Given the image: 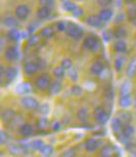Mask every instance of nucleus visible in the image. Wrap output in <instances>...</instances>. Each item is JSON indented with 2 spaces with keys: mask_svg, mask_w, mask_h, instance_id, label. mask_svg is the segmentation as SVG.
<instances>
[{
  "mask_svg": "<svg viewBox=\"0 0 136 157\" xmlns=\"http://www.w3.org/2000/svg\"><path fill=\"white\" fill-rule=\"evenodd\" d=\"M76 156V150L74 148H70V149L66 150L63 153L61 157H75Z\"/></svg>",
  "mask_w": 136,
  "mask_h": 157,
  "instance_id": "41",
  "label": "nucleus"
},
{
  "mask_svg": "<svg viewBox=\"0 0 136 157\" xmlns=\"http://www.w3.org/2000/svg\"><path fill=\"white\" fill-rule=\"evenodd\" d=\"M66 34L69 37L72 38V39L79 40L83 37L84 31H83V29L80 27L79 25H77V24L73 22H68L67 28H66Z\"/></svg>",
  "mask_w": 136,
  "mask_h": 157,
  "instance_id": "1",
  "label": "nucleus"
},
{
  "mask_svg": "<svg viewBox=\"0 0 136 157\" xmlns=\"http://www.w3.org/2000/svg\"><path fill=\"white\" fill-rule=\"evenodd\" d=\"M114 50L116 52H119V54H123L127 50V44L125 41L123 40H118L115 42L114 44Z\"/></svg>",
  "mask_w": 136,
  "mask_h": 157,
  "instance_id": "28",
  "label": "nucleus"
},
{
  "mask_svg": "<svg viewBox=\"0 0 136 157\" xmlns=\"http://www.w3.org/2000/svg\"><path fill=\"white\" fill-rule=\"evenodd\" d=\"M114 36V32L113 31H108V30H106L103 32V34H102V37H103V39H105V41H111L112 39V37Z\"/></svg>",
  "mask_w": 136,
  "mask_h": 157,
  "instance_id": "43",
  "label": "nucleus"
},
{
  "mask_svg": "<svg viewBox=\"0 0 136 157\" xmlns=\"http://www.w3.org/2000/svg\"><path fill=\"white\" fill-rule=\"evenodd\" d=\"M20 134L23 136V137H29L33 134L34 132V127L32 124L30 123H24L20 126Z\"/></svg>",
  "mask_w": 136,
  "mask_h": 157,
  "instance_id": "14",
  "label": "nucleus"
},
{
  "mask_svg": "<svg viewBox=\"0 0 136 157\" xmlns=\"http://www.w3.org/2000/svg\"><path fill=\"white\" fill-rule=\"evenodd\" d=\"M2 24H3L5 27L13 29L19 25V22H17V19H16V17L7 16V17H4L3 19H2Z\"/></svg>",
  "mask_w": 136,
  "mask_h": 157,
  "instance_id": "16",
  "label": "nucleus"
},
{
  "mask_svg": "<svg viewBox=\"0 0 136 157\" xmlns=\"http://www.w3.org/2000/svg\"><path fill=\"white\" fill-rule=\"evenodd\" d=\"M38 70H39V67H38L36 62L28 61L24 64V72H25L28 76L34 75L35 73H37Z\"/></svg>",
  "mask_w": 136,
  "mask_h": 157,
  "instance_id": "10",
  "label": "nucleus"
},
{
  "mask_svg": "<svg viewBox=\"0 0 136 157\" xmlns=\"http://www.w3.org/2000/svg\"><path fill=\"white\" fill-rule=\"evenodd\" d=\"M115 155V149L112 145H105L101 148L99 153L100 157H114Z\"/></svg>",
  "mask_w": 136,
  "mask_h": 157,
  "instance_id": "19",
  "label": "nucleus"
},
{
  "mask_svg": "<svg viewBox=\"0 0 136 157\" xmlns=\"http://www.w3.org/2000/svg\"><path fill=\"white\" fill-rule=\"evenodd\" d=\"M39 5L42 7H48V8H53L54 6V0H38Z\"/></svg>",
  "mask_w": 136,
  "mask_h": 157,
  "instance_id": "39",
  "label": "nucleus"
},
{
  "mask_svg": "<svg viewBox=\"0 0 136 157\" xmlns=\"http://www.w3.org/2000/svg\"><path fill=\"white\" fill-rule=\"evenodd\" d=\"M14 13L17 20L25 21L28 19L29 14H30V8L26 4H19L14 10Z\"/></svg>",
  "mask_w": 136,
  "mask_h": 157,
  "instance_id": "4",
  "label": "nucleus"
},
{
  "mask_svg": "<svg viewBox=\"0 0 136 157\" xmlns=\"http://www.w3.org/2000/svg\"><path fill=\"white\" fill-rule=\"evenodd\" d=\"M132 90V83L130 81H124L122 85L120 87V96L123 97V96H129L130 93Z\"/></svg>",
  "mask_w": 136,
  "mask_h": 157,
  "instance_id": "20",
  "label": "nucleus"
},
{
  "mask_svg": "<svg viewBox=\"0 0 136 157\" xmlns=\"http://www.w3.org/2000/svg\"><path fill=\"white\" fill-rule=\"evenodd\" d=\"M125 62H126V58L124 57L123 55L117 56V57L115 58V61H114V65H115V69H116V71L119 72V71L122 70Z\"/></svg>",
  "mask_w": 136,
  "mask_h": 157,
  "instance_id": "27",
  "label": "nucleus"
},
{
  "mask_svg": "<svg viewBox=\"0 0 136 157\" xmlns=\"http://www.w3.org/2000/svg\"><path fill=\"white\" fill-rule=\"evenodd\" d=\"M50 94H57L61 90V82L58 80H53L50 82L48 87Z\"/></svg>",
  "mask_w": 136,
  "mask_h": 157,
  "instance_id": "21",
  "label": "nucleus"
},
{
  "mask_svg": "<svg viewBox=\"0 0 136 157\" xmlns=\"http://www.w3.org/2000/svg\"><path fill=\"white\" fill-rule=\"evenodd\" d=\"M134 106L136 107V99H135V101H134Z\"/></svg>",
  "mask_w": 136,
  "mask_h": 157,
  "instance_id": "53",
  "label": "nucleus"
},
{
  "mask_svg": "<svg viewBox=\"0 0 136 157\" xmlns=\"http://www.w3.org/2000/svg\"><path fill=\"white\" fill-rule=\"evenodd\" d=\"M77 117H78V119L81 122H86L88 118H89V111H88V109L85 107L80 108L78 112H77Z\"/></svg>",
  "mask_w": 136,
  "mask_h": 157,
  "instance_id": "22",
  "label": "nucleus"
},
{
  "mask_svg": "<svg viewBox=\"0 0 136 157\" xmlns=\"http://www.w3.org/2000/svg\"><path fill=\"white\" fill-rule=\"evenodd\" d=\"M17 74V68H14V67H8V68H6V69H5L4 77H5V79H6L7 81H11V80H13V79L16 78Z\"/></svg>",
  "mask_w": 136,
  "mask_h": 157,
  "instance_id": "25",
  "label": "nucleus"
},
{
  "mask_svg": "<svg viewBox=\"0 0 136 157\" xmlns=\"http://www.w3.org/2000/svg\"><path fill=\"white\" fill-rule=\"evenodd\" d=\"M19 93L20 94H27L29 91H31V85L27 82H24V83L17 85V90Z\"/></svg>",
  "mask_w": 136,
  "mask_h": 157,
  "instance_id": "38",
  "label": "nucleus"
},
{
  "mask_svg": "<svg viewBox=\"0 0 136 157\" xmlns=\"http://www.w3.org/2000/svg\"><path fill=\"white\" fill-rule=\"evenodd\" d=\"M36 63L38 65V67H39V69H43V68L46 67V63L43 59H38V60L36 61Z\"/></svg>",
  "mask_w": 136,
  "mask_h": 157,
  "instance_id": "51",
  "label": "nucleus"
},
{
  "mask_svg": "<svg viewBox=\"0 0 136 157\" xmlns=\"http://www.w3.org/2000/svg\"><path fill=\"white\" fill-rule=\"evenodd\" d=\"M126 1H128V2H131V1H133V0H126Z\"/></svg>",
  "mask_w": 136,
  "mask_h": 157,
  "instance_id": "54",
  "label": "nucleus"
},
{
  "mask_svg": "<svg viewBox=\"0 0 136 157\" xmlns=\"http://www.w3.org/2000/svg\"><path fill=\"white\" fill-rule=\"evenodd\" d=\"M4 56H5V59L9 62H14L17 60H19L20 58V52L17 49V46L14 45H10L8 46L4 52Z\"/></svg>",
  "mask_w": 136,
  "mask_h": 157,
  "instance_id": "5",
  "label": "nucleus"
},
{
  "mask_svg": "<svg viewBox=\"0 0 136 157\" xmlns=\"http://www.w3.org/2000/svg\"><path fill=\"white\" fill-rule=\"evenodd\" d=\"M22 104L23 106L27 109H30V110H35L39 107V104H38V101L33 97L30 96H25L23 97L22 99Z\"/></svg>",
  "mask_w": 136,
  "mask_h": 157,
  "instance_id": "7",
  "label": "nucleus"
},
{
  "mask_svg": "<svg viewBox=\"0 0 136 157\" xmlns=\"http://www.w3.org/2000/svg\"><path fill=\"white\" fill-rule=\"evenodd\" d=\"M69 76L73 81H76L77 79H78V74H77V71L75 69H70L69 70Z\"/></svg>",
  "mask_w": 136,
  "mask_h": 157,
  "instance_id": "47",
  "label": "nucleus"
},
{
  "mask_svg": "<svg viewBox=\"0 0 136 157\" xmlns=\"http://www.w3.org/2000/svg\"><path fill=\"white\" fill-rule=\"evenodd\" d=\"M94 118L99 124H105L108 122V115L105 112V110L101 107H96L94 109Z\"/></svg>",
  "mask_w": 136,
  "mask_h": 157,
  "instance_id": "6",
  "label": "nucleus"
},
{
  "mask_svg": "<svg viewBox=\"0 0 136 157\" xmlns=\"http://www.w3.org/2000/svg\"><path fill=\"white\" fill-rule=\"evenodd\" d=\"M14 111L10 108H5L1 112V118L4 122H8V121H13L14 118Z\"/></svg>",
  "mask_w": 136,
  "mask_h": 157,
  "instance_id": "17",
  "label": "nucleus"
},
{
  "mask_svg": "<svg viewBox=\"0 0 136 157\" xmlns=\"http://www.w3.org/2000/svg\"><path fill=\"white\" fill-rule=\"evenodd\" d=\"M72 94H75V96H79V94H82V88L78 85H74L72 87Z\"/></svg>",
  "mask_w": 136,
  "mask_h": 157,
  "instance_id": "49",
  "label": "nucleus"
},
{
  "mask_svg": "<svg viewBox=\"0 0 136 157\" xmlns=\"http://www.w3.org/2000/svg\"><path fill=\"white\" fill-rule=\"evenodd\" d=\"M100 144H101V140H99V139L89 138L85 141L84 147H85V149L87 151H89V152H93V151H95L97 148L100 146Z\"/></svg>",
  "mask_w": 136,
  "mask_h": 157,
  "instance_id": "8",
  "label": "nucleus"
},
{
  "mask_svg": "<svg viewBox=\"0 0 136 157\" xmlns=\"http://www.w3.org/2000/svg\"><path fill=\"white\" fill-rule=\"evenodd\" d=\"M47 125H48V122H47V120L45 118H40V119L37 121V126L41 129L46 128Z\"/></svg>",
  "mask_w": 136,
  "mask_h": 157,
  "instance_id": "42",
  "label": "nucleus"
},
{
  "mask_svg": "<svg viewBox=\"0 0 136 157\" xmlns=\"http://www.w3.org/2000/svg\"><path fill=\"white\" fill-rule=\"evenodd\" d=\"M134 132H135V129H134V127L131 125V124H129V123L128 124H124L123 132H122L123 135H125V136H127V137L131 138V136H133Z\"/></svg>",
  "mask_w": 136,
  "mask_h": 157,
  "instance_id": "34",
  "label": "nucleus"
},
{
  "mask_svg": "<svg viewBox=\"0 0 136 157\" xmlns=\"http://www.w3.org/2000/svg\"><path fill=\"white\" fill-rule=\"evenodd\" d=\"M82 14H83V10H82L81 7H79V6H77L76 10L73 11V16L75 17H80Z\"/></svg>",
  "mask_w": 136,
  "mask_h": 157,
  "instance_id": "50",
  "label": "nucleus"
},
{
  "mask_svg": "<svg viewBox=\"0 0 136 157\" xmlns=\"http://www.w3.org/2000/svg\"><path fill=\"white\" fill-rule=\"evenodd\" d=\"M127 75L129 77H133L136 73V58H132L127 66Z\"/></svg>",
  "mask_w": 136,
  "mask_h": 157,
  "instance_id": "26",
  "label": "nucleus"
},
{
  "mask_svg": "<svg viewBox=\"0 0 136 157\" xmlns=\"http://www.w3.org/2000/svg\"><path fill=\"white\" fill-rule=\"evenodd\" d=\"M7 140H8L7 134L4 132V130H1V132H0V143H1V145L6 143Z\"/></svg>",
  "mask_w": 136,
  "mask_h": 157,
  "instance_id": "46",
  "label": "nucleus"
},
{
  "mask_svg": "<svg viewBox=\"0 0 136 157\" xmlns=\"http://www.w3.org/2000/svg\"><path fill=\"white\" fill-rule=\"evenodd\" d=\"M50 84V77L49 74L43 73L39 75L35 80V86H36L39 90H45L49 87Z\"/></svg>",
  "mask_w": 136,
  "mask_h": 157,
  "instance_id": "2",
  "label": "nucleus"
},
{
  "mask_svg": "<svg viewBox=\"0 0 136 157\" xmlns=\"http://www.w3.org/2000/svg\"><path fill=\"white\" fill-rule=\"evenodd\" d=\"M114 32V37L117 38V39H123V38H125L127 36V29L126 27H124V26H117L116 28L113 30Z\"/></svg>",
  "mask_w": 136,
  "mask_h": 157,
  "instance_id": "18",
  "label": "nucleus"
},
{
  "mask_svg": "<svg viewBox=\"0 0 136 157\" xmlns=\"http://www.w3.org/2000/svg\"><path fill=\"white\" fill-rule=\"evenodd\" d=\"M118 118L122 121L123 124H128L130 121L132 120V115L127 111H124V112H121V113L118 115Z\"/></svg>",
  "mask_w": 136,
  "mask_h": 157,
  "instance_id": "31",
  "label": "nucleus"
},
{
  "mask_svg": "<svg viewBox=\"0 0 136 157\" xmlns=\"http://www.w3.org/2000/svg\"><path fill=\"white\" fill-rule=\"evenodd\" d=\"M132 104V100L130 96H123L120 97L119 99V105L121 108H128L129 106H131Z\"/></svg>",
  "mask_w": 136,
  "mask_h": 157,
  "instance_id": "30",
  "label": "nucleus"
},
{
  "mask_svg": "<svg viewBox=\"0 0 136 157\" xmlns=\"http://www.w3.org/2000/svg\"><path fill=\"white\" fill-rule=\"evenodd\" d=\"M63 8L66 11L73 13V11L77 8V5L74 3L73 1H64V3H63Z\"/></svg>",
  "mask_w": 136,
  "mask_h": 157,
  "instance_id": "35",
  "label": "nucleus"
},
{
  "mask_svg": "<svg viewBox=\"0 0 136 157\" xmlns=\"http://www.w3.org/2000/svg\"><path fill=\"white\" fill-rule=\"evenodd\" d=\"M52 152H53V147L50 146V145H44V147L40 150L41 155L44 156V157L50 156L52 154Z\"/></svg>",
  "mask_w": 136,
  "mask_h": 157,
  "instance_id": "36",
  "label": "nucleus"
},
{
  "mask_svg": "<svg viewBox=\"0 0 136 157\" xmlns=\"http://www.w3.org/2000/svg\"><path fill=\"white\" fill-rule=\"evenodd\" d=\"M7 38L11 41H14V42H17V41H19L20 39V37H22V35H20V32L17 30V29L13 28V29H10V30H8L7 34H6Z\"/></svg>",
  "mask_w": 136,
  "mask_h": 157,
  "instance_id": "23",
  "label": "nucleus"
},
{
  "mask_svg": "<svg viewBox=\"0 0 136 157\" xmlns=\"http://www.w3.org/2000/svg\"><path fill=\"white\" fill-rule=\"evenodd\" d=\"M127 17H128V21L133 26H136V6H131L128 8Z\"/></svg>",
  "mask_w": 136,
  "mask_h": 157,
  "instance_id": "29",
  "label": "nucleus"
},
{
  "mask_svg": "<svg viewBox=\"0 0 136 157\" xmlns=\"http://www.w3.org/2000/svg\"><path fill=\"white\" fill-rule=\"evenodd\" d=\"M103 69H105V66H103L102 62L96 61L90 66V73L92 75H100L102 73Z\"/></svg>",
  "mask_w": 136,
  "mask_h": 157,
  "instance_id": "12",
  "label": "nucleus"
},
{
  "mask_svg": "<svg viewBox=\"0 0 136 157\" xmlns=\"http://www.w3.org/2000/svg\"><path fill=\"white\" fill-rule=\"evenodd\" d=\"M50 11H51V10L48 7L40 6L37 10V17L39 20H46L47 17H49L50 16Z\"/></svg>",
  "mask_w": 136,
  "mask_h": 157,
  "instance_id": "24",
  "label": "nucleus"
},
{
  "mask_svg": "<svg viewBox=\"0 0 136 157\" xmlns=\"http://www.w3.org/2000/svg\"><path fill=\"white\" fill-rule=\"evenodd\" d=\"M40 35L44 38H51L54 35V32H53L51 27H44L41 29Z\"/></svg>",
  "mask_w": 136,
  "mask_h": 157,
  "instance_id": "32",
  "label": "nucleus"
},
{
  "mask_svg": "<svg viewBox=\"0 0 136 157\" xmlns=\"http://www.w3.org/2000/svg\"><path fill=\"white\" fill-rule=\"evenodd\" d=\"M79 1H81V0H79Z\"/></svg>",
  "mask_w": 136,
  "mask_h": 157,
  "instance_id": "55",
  "label": "nucleus"
},
{
  "mask_svg": "<svg viewBox=\"0 0 136 157\" xmlns=\"http://www.w3.org/2000/svg\"><path fill=\"white\" fill-rule=\"evenodd\" d=\"M66 28H67V24H64V22H63V21H58V22L57 23V31L60 32H66Z\"/></svg>",
  "mask_w": 136,
  "mask_h": 157,
  "instance_id": "44",
  "label": "nucleus"
},
{
  "mask_svg": "<svg viewBox=\"0 0 136 157\" xmlns=\"http://www.w3.org/2000/svg\"><path fill=\"white\" fill-rule=\"evenodd\" d=\"M113 14H114V11L112 8L105 7V8L100 10V11L98 13V17H100V20H101L102 22H106V21H110L112 19Z\"/></svg>",
  "mask_w": 136,
  "mask_h": 157,
  "instance_id": "13",
  "label": "nucleus"
},
{
  "mask_svg": "<svg viewBox=\"0 0 136 157\" xmlns=\"http://www.w3.org/2000/svg\"><path fill=\"white\" fill-rule=\"evenodd\" d=\"M7 149L13 155H22V154H26L28 152V149H27L24 145L14 144V143H11L10 145H8Z\"/></svg>",
  "mask_w": 136,
  "mask_h": 157,
  "instance_id": "9",
  "label": "nucleus"
},
{
  "mask_svg": "<svg viewBox=\"0 0 136 157\" xmlns=\"http://www.w3.org/2000/svg\"><path fill=\"white\" fill-rule=\"evenodd\" d=\"M44 145L45 144H44V142L42 140H40V139H36V140L31 142L30 147L33 150H41L44 147Z\"/></svg>",
  "mask_w": 136,
  "mask_h": 157,
  "instance_id": "33",
  "label": "nucleus"
},
{
  "mask_svg": "<svg viewBox=\"0 0 136 157\" xmlns=\"http://www.w3.org/2000/svg\"><path fill=\"white\" fill-rule=\"evenodd\" d=\"M112 2H113V0H97V4H98L99 6H102L103 8L108 6Z\"/></svg>",
  "mask_w": 136,
  "mask_h": 157,
  "instance_id": "45",
  "label": "nucleus"
},
{
  "mask_svg": "<svg viewBox=\"0 0 136 157\" xmlns=\"http://www.w3.org/2000/svg\"><path fill=\"white\" fill-rule=\"evenodd\" d=\"M64 71L66 70H64L61 66H57V67L53 68L52 73H53V75L57 77V78H63V77L64 76Z\"/></svg>",
  "mask_w": 136,
  "mask_h": 157,
  "instance_id": "37",
  "label": "nucleus"
},
{
  "mask_svg": "<svg viewBox=\"0 0 136 157\" xmlns=\"http://www.w3.org/2000/svg\"><path fill=\"white\" fill-rule=\"evenodd\" d=\"M61 127V125L58 121H53V122L51 123V128L53 130H60Z\"/></svg>",
  "mask_w": 136,
  "mask_h": 157,
  "instance_id": "52",
  "label": "nucleus"
},
{
  "mask_svg": "<svg viewBox=\"0 0 136 157\" xmlns=\"http://www.w3.org/2000/svg\"><path fill=\"white\" fill-rule=\"evenodd\" d=\"M123 126H124L123 122L118 117H116L113 121H112V128H113L114 132L118 136V137H119V136L122 134Z\"/></svg>",
  "mask_w": 136,
  "mask_h": 157,
  "instance_id": "15",
  "label": "nucleus"
},
{
  "mask_svg": "<svg viewBox=\"0 0 136 157\" xmlns=\"http://www.w3.org/2000/svg\"><path fill=\"white\" fill-rule=\"evenodd\" d=\"M102 21L100 20V17L98 16H95V14H91V16H88L86 19V24L88 26L92 28H98L101 26Z\"/></svg>",
  "mask_w": 136,
  "mask_h": 157,
  "instance_id": "11",
  "label": "nucleus"
},
{
  "mask_svg": "<svg viewBox=\"0 0 136 157\" xmlns=\"http://www.w3.org/2000/svg\"><path fill=\"white\" fill-rule=\"evenodd\" d=\"M83 46L87 50L95 52L99 48V40L95 36H87L83 41Z\"/></svg>",
  "mask_w": 136,
  "mask_h": 157,
  "instance_id": "3",
  "label": "nucleus"
},
{
  "mask_svg": "<svg viewBox=\"0 0 136 157\" xmlns=\"http://www.w3.org/2000/svg\"><path fill=\"white\" fill-rule=\"evenodd\" d=\"M61 66L64 68V70H68L69 71L70 69H72V60L71 59H64L63 61H61Z\"/></svg>",
  "mask_w": 136,
  "mask_h": 157,
  "instance_id": "40",
  "label": "nucleus"
},
{
  "mask_svg": "<svg viewBox=\"0 0 136 157\" xmlns=\"http://www.w3.org/2000/svg\"><path fill=\"white\" fill-rule=\"evenodd\" d=\"M39 111L41 114H44V115L47 114L49 112V106L47 105V104H43V105L39 108Z\"/></svg>",
  "mask_w": 136,
  "mask_h": 157,
  "instance_id": "48",
  "label": "nucleus"
}]
</instances>
